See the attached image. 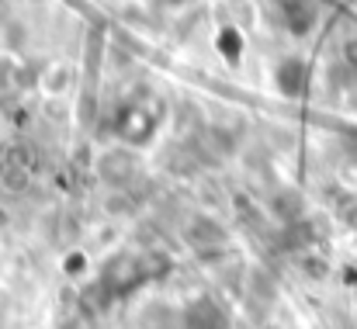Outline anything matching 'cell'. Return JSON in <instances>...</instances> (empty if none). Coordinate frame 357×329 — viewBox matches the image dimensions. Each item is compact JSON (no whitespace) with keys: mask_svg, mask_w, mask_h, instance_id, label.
Here are the masks:
<instances>
[{"mask_svg":"<svg viewBox=\"0 0 357 329\" xmlns=\"http://www.w3.org/2000/svg\"><path fill=\"white\" fill-rule=\"evenodd\" d=\"M181 329H233V323H229V312L212 295H202V298L184 305Z\"/></svg>","mask_w":357,"mask_h":329,"instance_id":"cell-1","label":"cell"},{"mask_svg":"<svg viewBox=\"0 0 357 329\" xmlns=\"http://www.w3.org/2000/svg\"><path fill=\"white\" fill-rule=\"evenodd\" d=\"M274 84L284 98H298L302 87H305V63L302 59H284L278 70H274Z\"/></svg>","mask_w":357,"mask_h":329,"instance_id":"cell-2","label":"cell"},{"mask_svg":"<svg viewBox=\"0 0 357 329\" xmlns=\"http://www.w3.org/2000/svg\"><path fill=\"white\" fill-rule=\"evenodd\" d=\"M281 7H284V21H288V28H291L295 35L312 31L316 10H312V3H309V0H281Z\"/></svg>","mask_w":357,"mask_h":329,"instance_id":"cell-3","label":"cell"},{"mask_svg":"<svg viewBox=\"0 0 357 329\" xmlns=\"http://www.w3.org/2000/svg\"><path fill=\"white\" fill-rule=\"evenodd\" d=\"M174 3H177V0H174Z\"/></svg>","mask_w":357,"mask_h":329,"instance_id":"cell-4","label":"cell"}]
</instances>
